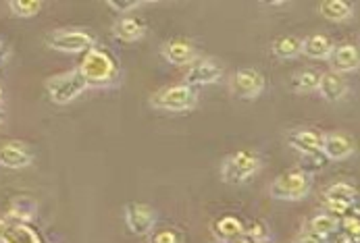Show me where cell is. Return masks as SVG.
Returning <instances> with one entry per match:
<instances>
[{
	"instance_id": "6da1fadb",
	"label": "cell",
	"mask_w": 360,
	"mask_h": 243,
	"mask_svg": "<svg viewBox=\"0 0 360 243\" xmlns=\"http://www.w3.org/2000/svg\"><path fill=\"white\" fill-rule=\"evenodd\" d=\"M77 69L88 81V86H108L117 79V73H119L115 56L108 50L98 48V46L90 48L84 54V60Z\"/></svg>"
},
{
	"instance_id": "7a4b0ae2",
	"label": "cell",
	"mask_w": 360,
	"mask_h": 243,
	"mask_svg": "<svg viewBox=\"0 0 360 243\" xmlns=\"http://www.w3.org/2000/svg\"><path fill=\"white\" fill-rule=\"evenodd\" d=\"M310 190H312V175L300 169H292L273 179L269 194L281 202H300L310 194Z\"/></svg>"
},
{
	"instance_id": "3957f363",
	"label": "cell",
	"mask_w": 360,
	"mask_h": 243,
	"mask_svg": "<svg viewBox=\"0 0 360 243\" xmlns=\"http://www.w3.org/2000/svg\"><path fill=\"white\" fill-rule=\"evenodd\" d=\"M260 169V158L250 150H240L227 156L221 164V179L229 185H242L250 181Z\"/></svg>"
},
{
	"instance_id": "277c9868",
	"label": "cell",
	"mask_w": 360,
	"mask_h": 243,
	"mask_svg": "<svg viewBox=\"0 0 360 243\" xmlns=\"http://www.w3.org/2000/svg\"><path fill=\"white\" fill-rule=\"evenodd\" d=\"M44 88H46L52 102L63 106V104H69L82 96L88 88V81L84 79L79 69H71V71L52 75L51 79H46Z\"/></svg>"
},
{
	"instance_id": "5b68a950",
	"label": "cell",
	"mask_w": 360,
	"mask_h": 243,
	"mask_svg": "<svg viewBox=\"0 0 360 243\" xmlns=\"http://www.w3.org/2000/svg\"><path fill=\"white\" fill-rule=\"evenodd\" d=\"M150 104L156 110H167V112H188L192 108H196L198 104V94L194 88L186 86V84H177V86H169L158 90L150 98Z\"/></svg>"
},
{
	"instance_id": "8992f818",
	"label": "cell",
	"mask_w": 360,
	"mask_h": 243,
	"mask_svg": "<svg viewBox=\"0 0 360 243\" xmlns=\"http://www.w3.org/2000/svg\"><path fill=\"white\" fill-rule=\"evenodd\" d=\"M49 48L56 50V52H67V54H77V52H88L90 48L96 46V38L90 32L84 29H54L46 38Z\"/></svg>"
},
{
	"instance_id": "52a82bcc",
	"label": "cell",
	"mask_w": 360,
	"mask_h": 243,
	"mask_svg": "<svg viewBox=\"0 0 360 243\" xmlns=\"http://www.w3.org/2000/svg\"><path fill=\"white\" fill-rule=\"evenodd\" d=\"M123 218L134 235H150L156 225V210L144 202H129L123 208Z\"/></svg>"
},
{
	"instance_id": "ba28073f",
	"label": "cell",
	"mask_w": 360,
	"mask_h": 243,
	"mask_svg": "<svg viewBox=\"0 0 360 243\" xmlns=\"http://www.w3.org/2000/svg\"><path fill=\"white\" fill-rule=\"evenodd\" d=\"M223 73H225V69H223V65L219 60H214V58H196L194 63L188 65L184 84L196 90V88H202V86L217 84L223 77Z\"/></svg>"
},
{
	"instance_id": "9c48e42d",
	"label": "cell",
	"mask_w": 360,
	"mask_h": 243,
	"mask_svg": "<svg viewBox=\"0 0 360 243\" xmlns=\"http://www.w3.org/2000/svg\"><path fill=\"white\" fill-rule=\"evenodd\" d=\"M231 92L242 100H255L264 92V75L252 67L238 69L231 77Z\"/></svg>"
},
{
	"instance_id": "30bf717a",
	"label": "cell",
	"mask_w": 360,
	"mask_h": 243,
	"mask_svg": "<svg viewBox=\"0 0 360 243\" xmlns=\"http://www.w3.org/2000/svg\"><path fill=\"white\" fill-rule=\"evenodd\" d=\"M356 152V144L354 138L342 131H333V133H325L323 138V146H321V154L331 162L338 160H346Z\"/></svg>"
},
{
	"instance_id": "8fae6325",
	"label": "cell",
	"mask_w": 360,
	"mask_h": 243,
	"mask_svg": "<svg viewBox=\"0 0 360 243\" xmlns=\"http://www.w3.org/2000/svg\"><path fill=\"white\" fill-rule=\"evenodd\" d=\"M160 56L175 65V67H184V65H190L198 58V52H196V46L186 40V38H173L169 42H165L160 46Z\"/></svg>"
},
{
	"instance_id": "7c38bea8",
	"label": "cell",
	"mask_w": 360,
	"mask_h": 243,
	"mask_svg": "<svg viewBox=\"0 0 360 243\" xmlns=\"http://www.w3.org/2000/svg\"><path fill=\"white\" fill-rule=\"evenodd\" d=\"M327 60H329V67H331L333 73H340V75L352 73V71H356L360 67L359 48L354 44L338 46V48H333V52L329 54Z\"/></svg>"
},
{
	"instance_id": "4fadbf2b",
	"label": "cell",
	"mask_w": 360,
	"mask_h": 243,
	"mask_svg": "<svg viewBox=\"0 0 360 243\" xmlns=\"http://www.w3.org/2000/svg\"><path fill=\"white\" fill-rule=\"evenodd\" d=\"M34 162L30 147L21 142H6L0 146V166L4 169H25Z\"/></svg>"
},
{
	"instance_id": "5bb4252c",
	"label": "cell",
	"mask_w": 360,
	"mask_h": 243,
	"mask_svg": "<svg viewBox=\"0 0 360 243\" xmlns=\"http://www.w3.org/2000/svg\"><path fill=\"white\" fill-rule=\"evenodd\" d=\"M323 138H325V133H321L319 129L298 127V129L290 131L288 142H290V146L294 147V150H298L300 154H310V152H321Z\"/></svg>"
},
{
	"instance_id": "9a60e30c",
	"label": "cell",
	"mask_w": 360,
	"mask_h": 243,
	"mask_svg": "<svg viewBox=\"0 0 360 243\" xmlns=\"http://www.w3.org/2000/svg\"><path fill=\"white\" fill-rule=\"evenodd\" d=\"M316 92L327 102H340L348 94V81L344 75L327 71V73H321V81H319Z\"/></svg>"
},
{
	"instance_id": "2e32d148",
	"label": "cell",
	"mask_w": 360,
	"mask_h": 243,
	"mask_svg": "<svg viewBox=\"0 0 360 243\" xmlns=\"http://www.w3.org/2000/svg\"><path fill=\"white\" fill-rule=\"evenodd\" d=\"M244 229H246V225L238 218V216H231V214H227V216H221V218H217L214 223H212V235H214V239L221 243H231L233 239H238L240 235H244Z\"/></svg>"
},
{
	"instance_id": "e0dca14e",
	"label": "cell",
	"mask_w": 360,
	"mask_h": 243,
	"mask_svg": "<svg viewBox=\"0 0 360 243\" xmlns=\"http://www.w3.org/2000/svg\"><path fill=\"white\" fill-rule=\"evenodd\" d=\"M144 34H146V25H144V21H140L138 17H129V15H127V17H121V19L112 25V36H115L117 40H121V42H127V44L142 40Z\"/></svg>"
},
{
	"instance_id": "ac0fdd59",
	"label": "cell",
	"mask_w": 360,
	"mask_h": 243,
	"mask_svg": "<svg viewBox=\"0 0 360 243\" xmlns=\"http://www.w3.org/2000/svg\"><path fill=\"white\" fill-rule=\"evenodd\" d=\"M333 48H335V44L331 38H327L323 34H312V36L302 40V52L300 54H304L307 58H312V60H327Z\"/></svg>"
},
{
	"instance_id": "d6986e66",
	"label": "cell",
	"mask_w": 360,
	"mask_h": 243,
	"mask_svg": "<svg viewBox=\"0 0 360 243\" xmlns=\"http://www.w3.org/2000/svg\"><path fill=\"white\" fill-rule=\"evenodd\" d=\"M319 15L325 17L327 21L342 23L354 17V6L346 0H323L319 2Z\"/></svg>"
},
{
	"instance_id": "ffe728a7",
	"label": "cell",
	"mask_w": 360,
	"mask_h": 243,
	"mask_svg": "<svg viewBox=\"0 0 360 243\" xmlns=\"http://www.w3.org/2000/svg\"><path fill=\"white\" fill-rule=\"evenodd\" d=\"M36 214H38V204H36L34 199L25 197V195L15 197V199L11 202V206H8V216L15 218V221L21 223V225H27L30 221H34Z\"/></svg>"
},
{
	"instance_id": "44dd1931",
	"label": "cell",
	"mask_w": 360,
	"mask_h": 243,
	"mask_svg": "<svg viewBox=\"0 0 360 243\" xmlns=\"http://www.w3.org/2000/svg\"><path fill=\"white\" fill-rule=\"evenodd\" d=\"M307 231H309V233H314V235H319V237L329 239L333 233H338V231H340V221H338V218H333V216H331V214H327V212H319V214H314V216L309 221Z\"/></svg>"
},
{
	"instance_id": "7402d4cb",
	"label": "cell",
	"mask_w": 360,
	"mask_h": 243,
	"mask_svg": "<svg viewBox=\"0 0 360 243\" xmlns=\"http://www.w3.org/2000/svg\"><path fill=\"white\" fill-rule=\"evenodd\" d=\"M271 50L277 58L281 60H290V58H298L302 52V40L296 36H279L277 40H273Z\"/></svg>"
},
{
	"instance_id": "603a6c76",
	"label": "cell",
	"mask_w": 360,
	"mask_h": 243,
	"mask_svg": "<svg viewBox=\"0 0 360 243\" xmlns=\"http://www.w3.org/2000/svg\"><path fill=\"white\" fill-rule=\"evenodd\" d=\"M319 81H321V71L319 69H302L298 73H294L292 77V90L296 94H312L316 92L319 88Z\"/></svg>"
},
{
	"instance_id": "cb8c5ba5",
	"label": "cell",
	"mask_w": 360,
	"mask_h": 243,
	"mask_svg": "<svg viewBox=\"0 0 360 243\" xmlns=\"http://www.w3.org/2000/svg\"><path fill=\"white\" fill-rule=\"evenodd\" d=\"M2 243H42V242H40L38 233H36L32 227L17 223V225H11V227H8V231H6V235H4Z\"/></svg>"
},
{
	"instance_id": "d4e9b609",
	"label": "cell",
	"mask_w": 360,
	"mask_h": 243,
	"mask_svg": "<svg viewBox=\"0 0 360 243\" xmlns=\"http://www.w3.org/2000/svg\"><path fill=\"white\" fill-rule=\"evenodd\" d=\"M323 208L327 214H331L333 218L342 221L344 216L356 212L359 202H350V199H323Z\"/></svg>"
},
{
	"instance_id": "484cf974",
	"label": "cell",
	"mask_w": 360,
	"mask_h": 243,
	"mask_svg": "<svg viewBox=\"0 0 360 243\" xmlns=\"http://www.w3.org/2000/svg\"><path fill=\"white\" fill-rule=\"evenodd\" d=\"M323 199H350V202H359V190L352 183L340 181V183L329 185L323 192Z\"/></svg>"
},
{
	"instance_id": "4316f807",
	"label": "cell",
	"mask_w": 360,
	"mask_h": 243,
	"mask_svg": "<svg viewBox=\"0 0 360 243\" xmlns=\"http://www.w3.org/2000/svg\"><path fill=\"white\" fill-rule=\"evenodd\" d=\"M8 8L15 17L27 19V17H36L42 11V2L40 0H11Z\"/></svg>"
},
{
	"instance_id": "83f0119b",
	"label": "cell",
	"mask_w": 360,
	"mask_h": 243,
	"mask_svg": "<svg viewBox=\"0 0 360 243\" xmlns=\"http://www.w3.org/2000/svg\"><path fill=\"white\" fill-rule=\"evenodd\" d=\"M327 158L321 154V152H310V154H300V171L309 173V175H314L319 171H323L327 166Z\"/></svg>"
},
{
	"instance_id": "f1b7e54d",
	"label": "cell",
	"mask_w": 360,
	"mask_h": 243,
	"mask_svg": "<svg viewBox=\"0 0 360 243\" xmlns=\"http://www.w3.org/2000/svg\"><path fill=\"white\" fill-rule=\"evenodd\" d=\"M340 231L352 243H360V218L359 212H352L340 221Z\"/></svg>"
},
{
	"instance_id": "f546056e",
	"label": "cell",
	"mask_w": 360,
	"mask_h": 243,
	"mask_svg": "<svg viewBox=\"0 0 360 243\" xmlns=\"http://www.w3.org/2000/svg\"><path fill=\"white\" fill-rule=\"evenodd\" d=\"M150 243H186V235L175 227H165V229L153 231Z\"/></svg>"
},
{
	"instance_id": "4dcf8cb0",
	"label": "cell",
	"mask_w": 360,
	"mask_h": 243,
	"mask_svg": "<svg viewBox=\"0 0 360 243\" xmlns=\"http://www.w3.org/2000/svg\"><path fill=\"white\" fill-rule=\"evenodd\" d=\"M140 4H142V0H106V6L112 8L115 13H121V15L136 11Z\"/></svg>"
},
{
	"instance_id": "1f68e13d",
	"label": "cell",
	"mask_w": 360,
	"mask_h": 243,
	"mask_svg": "<svg viewBox=\"0 0 360 243\" xmlns=\"http://www.w3.org/2000/svg\"><path fill=\"white\" fill-rule=\"evenodd\" d=\"M244 233L250 235V237H255L258 242H266V239H269V229H266L262 223H252L250 227L244 229Z\"/></svg>"
},
{
	"instance_id": "d6a6232c",
	"label": "cell",
	"mask_w": 360,
	"mask_h": 243,
	"mask_svg": "<svg viewBox=\"0 0 360 243\" xmlns=\"http://www.w3.org/2000/svg\"><path fill=\"white\" fill-rule=\"evenodd\" d=\"M294 243H327V239L325 237H319V235H314V233H304V235H300L298 239Z\"/></svg>"
},
{
	"instance_id": "836d02e7",
	"label": "cell",
	"mask_w": 360,
	"mask_h": 243,
	"mask_svg": "<svg viewBox=\"0 0 360 243\" xmlns=\"http://www.w3.org/2000/svg\"><path fill=\"white\" fill-rule=\"evenodd\" d=\"M11 52H13L11 44H8V42H6L4 38H0V65H4V63L8 60Z\"/></svg>"
},
{
	"instance_id": "e575fe53",
	"label": "cell",
	"mask_w": 360,
	"mask_h": 243,
	"mask_svg": "<svg viewBox=\"0 0 360 243\" xmlns=\"http://www.w3.org/2000/svg\"><path fill=\"white\" fill-rule=\"evenodd\" d=\"M231 243H264V242H258V239H255V237H250V235H246V233H244V235H240L238 239H233Z\"/></svg>"
},
{
	"instance_id": "d590c367",
	"label": "cell",
	"mask_w": 360,
	"mask_h": 243,
	"mask_svg": "<svg viewBox=\"0 0 360 243\" xmlns=\"http://www.w3.org/2000/svg\"><path fill=\"white\" fill-rule=\"evenodd\" d=\"M8 227H11V223L8 221H4V218H0V243L4 239V235H6V231H8Z\"/></svg>"
},
{
	"instance_id": "8d00e7d4",
	"label": "cell",
	"mask_w": 360,
	"mask_h": 243,
	"mask_svg": "<svg viewBox=\"0 0 360 243\" xmlns=\"http://www.w3.org/2000/svg\"><path fill=\"white\" fill-rule=\"evenodd\" d=\"M2 123H4V112H2V108H0V127H2Z\"/></svg>"
},
{
	"instance_id": "74e56055",
	"label": "cell",
	"mask_w": 360,
	"mask_h": 243,
	"mask_svg": "<svg viewBox=\"0 0 360 243\" xmlns=\"http://www.w3.org/2000/svg\"><path fill=\"white\" fill-rule=\"evenodd\" d=\"M0 104H2V88H0Z\"/></svg>"
}]
</instances>
